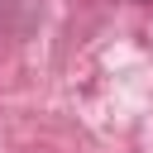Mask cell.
Wrapping results in <instances>:
<instances>
[{"instance_id":"cell-2","label":"cell","mask_w":153,"mask_h":153,"mask_svg":"<svg viewBox=\"0 0 153 153\" xmlns=\"http://www.w3.org/2000/svg\"><path fill=\"white\" fill-rule=\"evenodd\" d=\"M139 5H153V0H139Z\"/></svg>"},{"instance_id":"cell-1","label":"cell","mask_w":153,"mask_h":153,"mask_svg":"<svg viewBox=\"0 0 153 153\" xmlns=\"http://www.w3.org/2000/svg\"><path fill=\"white\" fill-rule=\"evenodd\" d=\"M43 24L38 0H0V38H29Z\"/></svg>"}]
</instances>
